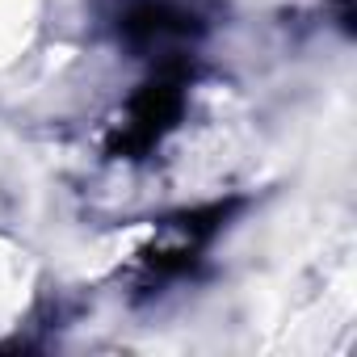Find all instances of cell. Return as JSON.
I'll use <instances>...</instances> for the list:
<instances>
[{"label": "cell", "mask_w": 357, "mask_h": 357, "mask_svg": "<svg viewBox=\"0 0 357 357\" xmlns=\"http://www.w3.org/2000/svg\"><path fill=\"white\" fill-rule=\"evenodd\" d=\"M34 290V265L22 248H13L9 240H0V332L13 328L17 315L26 311Z\"/></svg>", "instance_id": "obj_1"}, {"label": "cell", "mask_w": 357, "mask_h": 357, "mask_svg": "<svg viewBox=\"0 0 357 357\" xmlns=\"http://www.w3.org/2000/svg\"><path fill=\"white\" fill-rule=\"evenodd\" d=\"M43 0H0V68H9L34 38Z\"/></svg>", "instance_id": "obj_2"}, {"label": "cell", "mask_w": 357, "mask_h": 357, "mask_svg": "<svg viewBox=\"0 0 357 357\" xmlns=\"http://www.w3.org/2000/svg\"><path fill=\"white\" fill-rule=\"evenodd\" d=\"M151 231L147 227H130V231H114V236H105L97 248H89V257H84V273H105V269H114L118 261H126L143 240H147Z\"/></svg>", "instance_id": "obj_3"}]
</instances>
